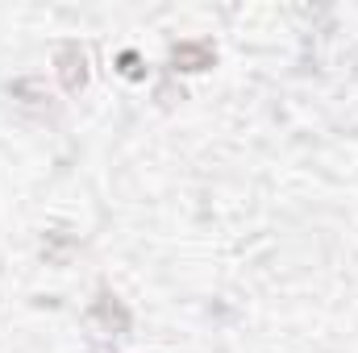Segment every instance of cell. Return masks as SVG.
<instances>
[{"label":"cell","instance_id":"obj_4","mask_svg":"<svg viewBox=\"0 0 358 353\" xmlns=\"http://www.w3.org/2000/svg\"><path fill=\"white\" fill-rule=\"evenodd\" d=\"M213 63H217V46L204 42V38H183V42L171 46V67H176V71L196 75V71H208Z\"/></svg>","mask_w":358,"mask_h":353},{"label":"cell","instance_id":"obj_2","mask_svg":"<svg viewBox=\"0 0 358 353\" xmlns=\"http://www.w3.org/2000/svg\"><path fill=\"white\" fill-rule=\"evenodd\" d=\"M92 324H96L100 333H113V337H125V333L134 329V316H129L125 299H121L113 287H100V291H96V299H92Z\"/></svg>","mask_w":358,"mask_h":353},{"label":"cell","instance_id":"obj_5","mask_svg":"<svg viewBox=\"0 0 358 353\" xmlns=\"http://www.w3.org/2000/svg\"><path fill=\"white\" fill-rule=\"evenodd\" d=\"M117 63H121V75H125V80H142V75H146V71H142V59H138V50H125Z\"/></svg>","mask_w":358,"mask_h":353},{"label":"cell","instance_id":"obj_6","mask_svg":"<svg viewBox=\"0 0 358 353\" xmlns=\"http://www.w3.org/2000/svg\"><path fill=\"white\" fill-rule=\"evenodd\" d=\"M100 353H108V350H100Z\"/></svg>","mask_w":358,"mask_h":353},{"label":"cell","instance_id":"obj_3","mask_svg":"<svg viewBox=\"0 0 358 353\" xmlns=\"http://www.w3.org/2000/svg\"><path fill=\"white\" fill-rule=\"evenodd\" d=\"M55 71H59V84H63V91L80 96V91L88 88V80H92L88 50H84L80 42H63V46L55 50Z\"/></svg>","mask_w":358,"mask_h":353},{"label":"cell","instance_id":"obj_1","mask_svg":"<svg viewBox=\"0 0 358 353\" xmlns=\"http://www.w3.org/2000/svg\"><path fill=\"white\" fill-rule=\"evenodd\" d=\"M8 96H13V104L25 117H34V121H59V100H55V91L46 88V80H38V75L13 80Z\"/></svg>","mask_w":358,"mask_h":353}]
</instances>
